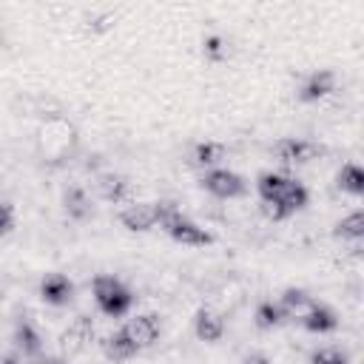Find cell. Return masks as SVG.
<instances>
[{"mask_svg": "<svg viewBox=\"0 0 364 364\" xmlns=\"http://www.w3.org/2000/svg\"><path fill=\"white\" fill-rule=\"evenodd\" d=\"M14 347H17L23 355H28V358H37V355H40L43 338H40V333H37V327H34L31 321H20V324L14 327Z\"/></svg>", "mask_w": 364, "mask_h": 364, "instance_id": "9a60e30c", "label": "cell"}, {"mask_svg": "<svg viewBox=\"0 0 364 364\" xmlns=\"http://www.w3.org/2000/svg\"><path fill=\"white\" fill-rule=\"evenodd\" d=\"M279 307H282V313H284L287 318H301V316L313 307V299H310L304 290H299V287H287V290L282 293V299H279Z\"/></svg>", "mask_w": 364, "mask_h": 364, "instance_id": "2e32d148", "label": "cell"}, {"mask_svg": "<svg viewBox=\"0 0 364 364\" xmlns=\"http://www.w3.org/2000/svg\"><path fill=\"white\" fill-rule=\"evenodd\" d=\"M336 185H338V191H344V193L361 196V193H364V171H361L355 162H344L341 171L336 173Z\"/></svg>", "mask_w": 364, "mask_h": 364, "instance_id": "d6986e66", "label": "cell"}, {"mask_svg": "<svg viewBox=\"0 0 364 364\" xmlns=\"http://www.w3.org/2000/svg\"><path fill=\"white\" fill-rule=\"evenodd\" d=\"M247 364H270V361H267L264 355H250V358H247Z\"/></svg>", "mask_w": 364, "mask_h": 364, "instance_id": "83f0119b", "label": "cell"}, {"mask_svg": "<svg viewBox=\"0 0 364 364\" xmlns=\"http://www.w3.org/2000/svg\"><path fill=\"white\" fill-rule=\"evenodd\" d=\"M287 179H290V176H284V173L264 171V173L259 176V182H256V191H259L262 202H273V199L282 193V188H284V182H287Z\"/></svg>", "mask_w": 364, "mask_h": 364, "instance_id": "7402d4cb", "label": "cell"}, {"mask_svg": "<svg viewBox=\"0 0 364 364\" xmlns=\"http://www.w3.org/2000/svg\"><path fill=\"white\" fill-rule=\"evenodd\" d=\"M34 364H68V358H60V355H46V358H37Z\"/></svg>", "mask_w": 364, "mask_h": 364, "instance_id": "4316f807", "label": "cell"}, {"mask_svg": "<svg viewBox=\"0 0 364 364\" xmlns=\"http://www.w3.org/2000/svg\"><path fill=\"white\" fill-rule=\"evenodd\" d=\"M156 210V228H162L176 245H188V247H205L213 242L210 230H205L202 225H196L176 202L171 199H159L154 202Z\"/></svg>", "mask_w": 364, "mask_h": 364, "instance_id": "6da1fadb", "label": "cell"}, {"mask_svg": "<svg viewBox=\"0 0 364 364\" xmlns=\"http://www.w3.org/2000/svg\"><path fill=\"white\" fill-rule=\"evenodd\" d=\"M193 333H196L199 341L213 344V341H219V338L225 336V318H222L219 313L202 307V310L193 316Z\"/></svg>", "mask_w": 364, "mask_h": 364, "instance_id": "8fae6325", "label": "cell"}, {"mask_svg": "<svg viewBox=\"0 0 364 364\" xmlns=\"http://www.w3.org/2000/svg\"><path fill=\"white\" fill-rule=\"evenodd\" d=\"M94 185H97V193L105 202H114V205H119L131 196V182L122 173H100Z\"/></svg>", "mask_w": 364, "mask_h": 364, "instance_id": "7c38bea8", "label": "cell"}, {"mask_svg": "<svg viewBox=\"0 0 364 364\" xmlns=\"http://www.w3.org/2000/svg\"><path fill=\"white\" fill-rule=\"evenodd\" d=\"M0 364H20V361H17V358H3Z\"/></svg>", "mask_w": 364, "mask_h": 364, "instance_id": "f1b7e54d", "label": "cell"}, {"mask_svg": "<svg viewBox=\"0 0 364 364\" xmlns=\"http://www.w3.org/2000/svg\"><path fill=\"white\" fill-rule=\"evenodd\" d=\"M307 199H310L307 188H304L299 179H293V176H290V179L284 182L282 193H279L273 202H262V208H264V213H267L273 222H282V219L293 216L296 210H301V208L307 205Z\"/></svg>", "mask_w": 364, "mask_h": 364, "instance_id": "3957f363", "label": "cell"}, {"mask_svg": "<svg viewBox=\"0 0 364 364\" xmlns=\"http://www.w3.org/2000/svg\"><path fill=\"white\" fill-rule=\"evenodd\" d=\"M40 299L46 304H54V307H63L74 299V284L68 276L63 273H48L43 282H40Z\"/></svg>", "mask_w": 364, "mask_h": 364, "instance_id": "ba28073f", "label": "cell"}, {"mask_svg": "<svg viewBox=\"0 0 364 364\" xmlns=\"http://www.w3.org/2000/svg\"><path fill=\"white\" fill-rule=\"evenodd\" d=\"M202 188L208 193H213L216 199H239V196H245L247 182L230 168H210L202 176Z\"/></svg>", "mask_w": 364, "mask_h": 364, "instance_id": "5b68a950", "label": "cell"}, {"mask_svg": "<svg viewBox=\"0 0 364 364\" xmlns=\"http://www.w3.org/2000/svg\"><path fill=\"white\" fill-rule=\"evenodd\" d=\"M102 350H105V355L111 361H128V358H134L139 353V347L131 341V336L125 330H114L111 336H105Z\"/></svg>", "mask_w": 364, "mask_h": 364, "instance_id": "5bb4252c", "label": "cell"}, {"mask_svg": "<svg viewBox=\"0 0 364 364\" xmlns=\"http://www.w3.org/2000/svg\"><path fill=\"white\" fill-rule=\"evenodd\" d=\"M63 205H65V213L71 219H88L94 210V202L82 185H68L63 193Z\"/></svg>", "mask_w": 364, "mask_h": 364, "instance_id": "4fadbf2b", "label": "cell"}, {"mask_svg": "<svg viewBox=\"0 0 364 364\" xmlns=\"http://www.w3.org/2000/svg\"><path fill=\"white\" fill-rule=\"evenodd\" d=\"M333 88H336V74L327 71V68H318V71H313V74L301 82L299 100H301V102H318V100H324L327 94H333Z\"/></svg>", "mask_w": 364, "mask_h": 364, "instance_id": "9c48e42d", "label": "cell"}, {"mask_svg": "<svg viewBox=\"0 0 364 364\" xmlns=\"http://www.w3.org/2000/svg\"><path fill=\"white\" fill-rule=\"evenodd\" d=\"M119 225L131 233H148L156 228V210L154 202H131L119 210Z\"/></svg>", "mask_w": 364, "mask_h": 364, "instance_id": "8992f818", "label": "cell"}, {"mask_svg": "<svg viewBox=\"0 0 364 364\" xmlns=\"http://www.w3.org/2000/svg\"><path fill=\"white\" fill-rule=\"evenodd\" d=\"M122 330L131 336V341H134L139 350L151 347V344L159 338V333H162V327H159V318H156V316H151V313H142V316H134V318H128V324H125Z\"/></svg>", "mask_w": 364, "mask_h": 364, "instance_id": "52a82bcc", "label": "cell"}, {"mask_svg": "<svg viewBox=\"0 0 364 364\" xmlns=\"http://www.w3.org/2000/svg\"><path fill=\"white\" fill-rule=\"evenodd\" d=\"M91 290H94L97 307H100L105 316H111V318L125 316V313L131 310V304H134V293H131L117 276H108V273L94 276Z\"/></svg>", "mask_w": 364, "mask_h": 364, "instance_id": "7a4b0ae2", "label": "cell"}, {"mask_svg": "<svg viewBox=\"0 0 364 364\" xmlns=\"http://www.w3.org/2000/svg\"><path fill=\"white\" fill-rule=\"evenodd\" d=\"M111 26H114V17H111V14H91V17L85 20V28H88L91 34H105Z\"/></svg>", "mask_w": 364, "mask_h": 364, "instance_id": "d4e9b609", "label": "cell"}, {"mask_svg": "<svg viewBox=\"0 0 364 364\" xmlns=\"http://www.w3.org/2000/svg\"><path fill=\"white\" fill-rule=\"evenodd\" d=\"M299 321H301V327H304L307 333H318V336L333 333V330L338 327V316H336V310H330V307L321 304V301H313V307H310Z\"/></svg>", "mask_w": 364, "mask_h": 364, "instance_id": "30bf717a", "label": "cell"}, {"mask_svg": "<svg viewBox=\"0 0 364 364\" xmlns=\"http://www.w3.org/2000/svg\"><path fill=\"white\" fill-rule=\"evenodd\" d=\"M336 236L338 239H344V242H361L364 239V213L361 210H353V213H347L338 225H336Z\"/></svg>", "mask_w": 364, "mask_h": 364, "instance_id": "ffe728a7", "label": "cell"}, {"mask_svg": "<svg viewBox=\"0 0 364 364\" xmlns=\"http://www.w3.org/2000/svg\"><path fill=\"white\" fill-rule=\"evenodd\" d=\"M91 336H94L91 318H88V316H80V318H74V321L68 324V330H65V336H63V347H65V350H82V347L91 341Z\"/></svg>", "mask_w": 364, "mask_h": 364, "instance_id": "e0dca14e", "label": "cell"}, {"mask_svg": "<svg viewBox=\"0 0 364 364\" xmlns=\"http://www.w3.org/2000/svg\"><path fill=\"white\" fill-rule=\"evenodd\" d=\"M253 318H256V327H262V330H276V327H282L287 321V316L282 313L279 301H262L256 307Z\"/></svg>", "mask_w": 364, "mask_h": 364, "instance_id": "44dd1931", "label": "cell"}, {"mask_svg": "<svg viewBox=\"0 0 364 364\" xmlns=\"http://www.w3.org/2000/svg\"><path fill=\"white\" fill-rule=\"evenodd\" d=\"M310 364H350V358L338 347H318V350H313Z\"/></svg>", "mask_w": 364, "mask_h": 364, "instance_id": "cb8c5ba5", "label": "cell"}, {"mask_svg": "<svg viewBox=\"0 0 364 364\" xmlns=\"http://www.w3.org/2000/svg\"><path fill=\"white\" fill-rule=\"evenodd\" d=\"M191 159H193L196 168H208V171H210V168H216V165L225 159V145H222V142H213V139L196 142Z\"/></svg>", "mask_w": 364, "mask_h": 364, "instance_id": "ac0fdd59", "label": "cell"}, {"mask_svg": "<svg viewBox=\"0 0 364 364\" xmlns=\"http://www.w3.org/2000/svg\"><path fill=\"white\" fill-rule=\"evenodd\" d=\"M0 46H3V31H0Z\"/></svg>", "mask_w": 364, "mask_h": 364, "instance_id": "f546056e", "label": "cell"}, {"mask_svg": "<svg viewBox=\"0 0 364 364\" xmlns=\"http://www.w3.org/2000/svg\"><path fill=\"white\" fill-rule=\"evenodd\" d=\"M273 154H276L279 165H284V168H293V165H307V162L318 159V156L324 154V148H321L318 142H310V139L284 136V139H279V142H276Z\"/></svg>", "mask_w": 364, "mask_h": 364, "instance_id": "277c9868", "label": "cell"}, {"mask_svg": "<svg viewBox=\"0 0 364 364\" xmlns=\"http://www.w3.org/2000/svg\"><path fill=\"white\" fill-rule=\"evenodd\" d=\"M14 228V208L9 202H0V236H6Z\"/></svg>", "mask_w": 364, "mask_h": 364, "instance_id": "484cf974", "label": "cell"}, {"mask_svg": "<svg viewBox=\"0 0 364 364\" xmlns=\"http://www.w3.org/2000/svg\"><path fill=\"white\" fill-rule=\"evenodd\" d=\"M202 54H205V60H210V63H225L228 54H230V43H228L225 37H219V34H210V37H205V43H202Z\"/></svg>", "mask_w": 364, "mask_h": 364, "instance_id": "603a6c76", "label": "cell"}]
</instances>
